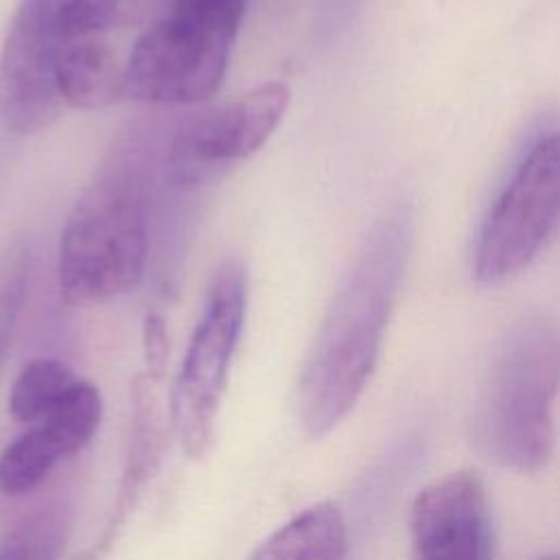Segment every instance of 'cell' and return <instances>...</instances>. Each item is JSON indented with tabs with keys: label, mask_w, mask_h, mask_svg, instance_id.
Instances as JSON below:
<instances>
[{
	"label": "cell",
	"mask_w": 560,
	"mask_h": 560,
	"mask_svg": "<svg viewBox=\"0 0 560 560\" xmlns=\"http://www.w3.org/2000/svg\"><path fill=\"white\" fill-rule=\"evenodd\" d=\"M413 234V206H392L339 284L298 383V418L308 438L330 433L361 398L381 354Z\"/></svg>",
	"instance_id": "1"
},
{
	"label": "cell",
	"mask_w": 560,
	"mask_h": 560,
	"mask_svg": "<svg viewBox=\"0 0 560 560\" xmlns=\"http://www.w3.org/2000/svg\"><path fill=\"white\" fill-rule=\"evenodd\" d=\"M560 389V328L525 315L503 335L472 413L477 451L501 468L536 472L553 453V400Z\"/></svg>",
	"instance_id": "2"
},
{
	"label": "cell",
	"mask_w": 560,
	"mask_h": 560,
	"mask_svg": "<svg viewBox=\"0 0 560 560\" xmlns=\"http://www.w3.org/2000/svg\"><path fill=\"white\" fill-rule=\"evenodd\" d=\"M247 0H173L125 61V96L199 103L221 88Z\"/></svg>",
	"instance_id": "3"
},
{
	"label": "cell",
	"mask_w": 560,
	"mask_h": 560,
	"mask_svg": "<svg viewBox=\"0 0 560 560\" xmlns=\"http://www.w3.org/2000/svg\"><path fill=\"white\" fill-rule=\"evenodd\" d=\"M147 262V219L127 173L94 182L72 206L59 241V293L70 306H94L138 287Z\"/></svg>",
	"instance_id": "4"
},
{
	"label": "cell",
	"mask_w": 560,
	"mask_h": 560,
	"mask_svg": "<svg viewBox=\"0 0 560 560\" xmlns=\"http://www.w3.org/2000/svg\"><path fill=\"white\" fill-rule=\"evenodd\" d=\"M245 311L247 271L238 260H225L208 287L171 392V427L190 459H203L214 444L217 416Z\"/></svg>",
	"instance_id": "5"
},
{
	"label": "cell",
	"mask_w": 560,
	"mask_h": 560,
	"mask_svg": "<svg viewBox=\"0 0 560 560\" xmlns=\"http://www.w3.org/2000/svg\"><path fill=\"white\" fill-rule=\"evenodd\" d=\"M560 225V131L538 138L492 203L475 247L472 271L501 284L540 254Z\"/></svg>",
	"instance_id": "6"
},
{
	"label": "cell",
	"mask_w": 560,
	"mask_h": 560,
	"mask_svg": "<svg viewBox=\"0 0 560 560\" xmlns=\"http://www.w3.org/2000/svg\"><path fill=\"white\" fill-rule=\"evenodd\" d=\"M63 0H20L0 50V120L15 133L50 127L63 109L57 61L70 44Z\"/></svg>",
	"instance_id": "7"
},
{
	"label": "cell",
	"mask_w": 560,
	"mask_h": 560,
	"mask_svg": "<svg viewBox=\"0 0 560 560\" xmlns=\"http://www.w3.org/2000/svg\"><path fill=\"white\" fill-rule=\"evenodd\" d=\"M411 560H492L494 527L483 479L453 470L427 483L411 503Z\"/></svg>",
	"instance_id": "8"
},
{
	"label": "cell",
	"mask_w": 560,
	"mask_h": 560,
	"mask_svg": "<svg viewBox=\"0 0 560 560\" xmlns=\"http://www.w3.org/2000/svg\"><path fill=\"white\" fill-rule=\"evenodd\" d=\"M287 105L289 88L280 81H267L208 112L177 136L173 147L177 168L197 173L208 164H225L252 155L273 133Z\"/></svg>",
	"instance_id": "9"
},
{
	"label": "cell",
	"mask_w": 560,
	"mask_h": 560,
	"mask_svg": "<svg viewBox=\"0 0 560 560\" xmlns=\"http://www.w3.org/2000/svg\"><path fill=\"white\" fill-rule=\"evenodd\" d=\"M155 385L158 383L147 374H138L131 383V424L118 488L101 534L74 560H101L112 549L129 514L140 501L147 483L155 477L160 468L166 431Z\"/></svg>",
	"instance_id": "10"
},
{
	"label": "cell",
	"mask_w": 560,
	"mask_h": 560,
	"mask_svg": "<svg viewBox=\"0 0 560 560\" xmlns=\"http://www.w3.org/2000/svg\"><path fill=\"white\" fill-rule=\"evenodd\" d=\"M57 90L63 105L101 109L125 96V63L105 37L70 42L57 61Z\"/></svg>",
	"instance_id": "11"
},
{
	"label": "cell",
	"mask_w": 560,
	"mask_h": 560,
	"mask_svg": "<svg viewBox=\"0 0 560 560\" xmlns=\"http://www.w3.org/2000/svg\"><path fill=\"white\" fill-rule=\"evenodd\" d=\"M247 560H348V529L337 503L304 508L269 534Z\"/></svg>",
	"instance_id": "12"
},
{
	"label": "cell",
	"mask_w": 560,
	"mask_h": 560,
	"mask_svg": "<svg viewBox=\"0 0 560 560\" xmlns=\"http://www.w3.org/2000/svg\"><path fill=\"white\" fill-rule=\"evenodd\" d=\"M101 416L103 402L98 387L90 381L77 378L55 409L37 424L66 459L90 444L101 424Z\"/></svg>",
	"instance_id": "13"
},
{
	"label": "cell",
	"mask_w": 560,
	"mask_h": 560,
	"mask_svg": "<svg viewBox=\"0 0 560 560\" xmlns=\"http://www.w3.org/2000/svg\"><path fill=\"white\" fill-rule=\"evenodd\" d=\"M70 538V514L63 505L39 508L0 538V560H59Z\"/></svg>",
	"instance_id": "14"
},
{
	"label": "cell",
	"mask_w": 560,
	"mask_h": 560,
	"mask_svg": "<svg viewBox=\"0 0 560 560\" xmlns=\"http://www.w3.org/2000/svg\"><path fill=\"white\" fill-rule=\"evenodd\" d=\"M74 381L77 376L55 359L31 361L22 368L11 387L9 411L13 420L22 424L42 422Z\"/></svg>",
	"instance_id": "15"
},
{
	"label": "cell",
	"mask_w": 560,
	"mask_h": 560,
	"mask_svg": "<svg viewBox=\"0 0 560 560\" xmlns=\"http://www.w3.org/2000/svg\"><path fill=\"white\" fill-rule=\"evenodd\" d=\"M57 462H61L57 446L42 427L33 424V429L15 438L0 453V492L22 497L35 490L50 475Z\"/></svg>",
	"instance_id": "16"
},
{
	"label": "cell",
	"mask_w": 560,
	"mask_h": 560,
	"mask_svg": "<svg viewBox=\"0 0 560 560\" xmlns=\"http://www.w3.org/2000/svg\"><path fill=\"white\" fill-rule=\"evenodd\" d=\"M28 260V245L22 236H15L0 249V370L26 300Z\"/></svg>",
	"instance_id": "17"
},
{
	"label": "cell",
	"mask_w": 560,
	"mask_h": 560,
	"mask_svg": "<svg viewBox=\"0 0 560 560\" xmlns=\"http://www.w3.org/2000/svg\"><path fill=\"white\" fill-rule=\"evenodd\" d=\"M142 350L147 361V376L155 383L162 381L168 361V328L160 313L151 311L142 322Z\"/></svg>",
	"instance_id": "18"
},
{
	"label": "cell",
	"mask_w": 560,
	"mask_h": 560,
	"mask_svg": "<svg viewBox=\"0 0 560 560\" xmlns=\"http://www.w3.org/2000/svg\"><path fill=\"white\" fill-rule=\"evenodd\" d=\"M538 560H560V556H545V558H538Z\"/></svg>",
	"instance_id": "19"
}]
</instances>
